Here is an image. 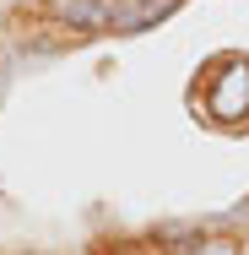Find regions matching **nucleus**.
I'll list each match as a JSON object with an SVG mask.
<instances>
[{"mask_svg": "<svg viewBox=\"0 0 249 255\" xmlns=\"http://www.w3.org/2000/svg\"><path fill=\"white\" fill-rule=\"evenodd\" d=\"M200 103L217 125H244L249 120V60L228 54L206 71V87H200Z\"/></svg>", "mask_w": 249, "mask_h": 255, "instance_id": "obj_1", "label": "nucleus"}, {"mask_svg": "<svg viewBox=\"0 0 249 255\" xmlns=\"http://www.w3.org/2000/svg\"><path fill=\"white\" fill-rule=\"evenodd\" d=\"M54 16L71 33H103L119 27V0H54Z\"/></svg>", "mask_w": 249, "mask_h": 255, "instance_id": "obj_2", "label": "nucleus"}, {"mask_svg": "<svg viewBox=\"0 0 249 255\" xmlns=\"http://www.w3.org/2000/svg\"><path fill=\"white\" fill-rule=\"evenodd\" d=\"M190 255H239V239H233V234H206Z\"/></svg>", "mask_w": 249, "mask_h": 255, "instance_id": "obj_3", "label": "nucleus"}, {"mask_svg": "<svg viewBox=\"0 0 249 255\" xmlns=\"http://www.w3.org/2000/svg\"><path fill=\"white\" fill-rule=\"evenodd\" d=\"M0 98H5V71H0Z\"/></svg>", "mask_w": 249, "mask_h": 255, "instance_id": "obj_4", "label": "nucleus"}, {"mask_svg": "<svg viewBox=\"0 0 249 255\" xmlns=\"http://www.w3.org/2000/svg\"><path fill=\"white\" fill-rule=\"evenodd\" d=\"M11 5H27V0H11Z\"/></svg>", "mask_w": 249, "mask_h": 255, "instance_id": "obj_5", "label": "nucleus"}]
</instances>
